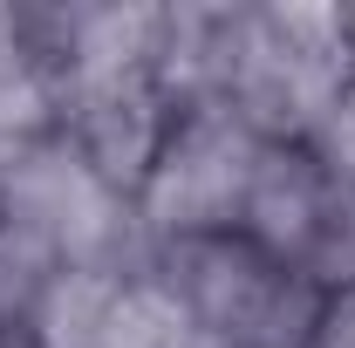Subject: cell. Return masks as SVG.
<instances>
[{"instance_id":"cell-6","label":"cell","mask_w":355,"mask_h":348,"mask_svg":"<svg viewBox=\"0 0 355 348\" xmlns=\"http://www.w3.org/2000/svg\"><path fill=\"white\" fill-rule=\"evenodd\" d=\"M55 287H62V253L42 232L0 218V348H42Z\"/></svg>"},{"instance_id":"cell-10","label":"cell","mask_w":355,"mask_h":348,"mask_svg":"<svg viewBox=\"0 0 355 348\" xmlns=\"http://www.w3.org/2000/svg\"><path fill=\"white\" fill-rule=\"evenodd\" d=\"M349 14H355V7H349Z\"/></svg>"},{"instance_id":"cell-8","label":"cell","mask_w":355,"mask_h":348,"mask_svg":"<svg viewBox=\"0 0 355 348\" xmlns=\"http://www.w3.org/2000/svg\"><path fill=\"white\" fill-rule=\"evenodd\" d=\"M42 69L35 55V35H28V0H0V82Z\"/></svg>"},{"instance_id":"cell-5","label":"cell","mask_w":355,"mask_h":348,"mask_svg":"<svg viewBox=\"0 0 355 348\" xmlns=\"http://www.w3.org/2000/svg\"><path fill=\"white\" fill-rule=\"evenodd\" d=\"M171 96L157 89L150 69L137 76H110V82H89V89H62V137L83 150V164L110 191H123L137 205V184L144 171L157 164L164 137H171Z\"/></svg>"},{"instance_id":"cell-3","label":"cell","mask_w":355,"mask_h":348,"mask_svg":"<svg viewBox=\"0 0 355 348\" xmlns=\"http://www.w3.org/2000/svg\"><path fill=\"white\" fill-rule=\"evenodd\" d=\"M0 218L42 232L62 253V266H89V273H144L157 260V246L144 239L137 205L123 191H110L103 177L83 164V150L55 130L48 143L21 150L0 171Z\"/></svg>"},{"instance_id":"cell-2","label":"cell","mask_w":355,"mask_h":348,"mask_svg":"<svg viewBox=\"0 0 355 348\" xmlns=\"http://www.w3.org/2000/svg\"><path fill=\"white\" fill-rule=\"evenodd\" d=\"M157 280L178 294L205 348H314L328 287L301 266L266 260L253 239L212 232L157 246Z\"/></svg>"},{"instance_id":"cell-9","label":"cell","mask_w":355,"mask_h":348,"mask_svg":"<svg viewBox=\"0 0 355 348\" xmlns=\"http://www.w3.org/2000/svg\"><path fill=\"white\" fill-rule=\"evenodd\" d=\"M314 348H355V280L328 287V307H321V328H314Z\"/></svg>"},{"instance_id":"cell-7","label":"cell","mask_w":355,"mask_h":348,"mask_svg":"<svg viewBox=\"0 0 355 348\" xmlns=\"http://www.w3.org/2000/svg\"><path fill=\"white\" fill-rule=\"evenodd\" d=\"M89 348H205V342H198L191 314L178 307V294L157 280V266H144L110 294L103 328H96Z\"/></svg>"},{"instance_id":"cell-1","label":"cell","mask_w":355,"mask_h":348,"mask_svg":"<svg viewBox=\"0 0 355 348\" xmlns=\"http://www.w3.org/2000/svg\"><path fill=\"white\" fill-rule=\"evenodd\" d=\"M355 96V14L335 0H232L219 103L260 143H314Z\"/></svg>"},{"instance_id":"cell-4","label":"cell","mask_w":355,"mask_h":348,"mask_svg":"<svg viewBox=\"0 0 355 348\" xmlns=\"http://www.w3.org/2000/svg\"><path fill=\"white\" fill-rule=\"evenodd\" d=\"M253 157H260V137L246 130L225 103L178 110L157 164L137 184V225H144V239L150 246H178V239L239 232Z\"/></svg>"}]
</instances>
